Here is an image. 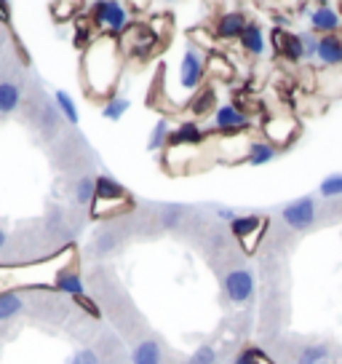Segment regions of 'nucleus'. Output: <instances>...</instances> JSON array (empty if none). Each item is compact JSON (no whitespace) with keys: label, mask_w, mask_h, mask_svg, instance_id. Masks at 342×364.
<instances>
[{"label":"nucleus","mask_w":342,"mask_h":364,"mask_svg":"<svg viewBox=\"0 0 342 364\" xmlns=\"http://www.w3.org/2000/svg\"><path fill=\"white\" fill-rule=\"evenodd\" d=\"M281 217H284V223L289 228L302 230V228H308V225H313V223H316V201H313L310 196H305V198H297V201H292V204L284 206Z\"/></svg>","instance_id":"nucleus-1"},{"label":"nucleus","mask_w":342,"mask_h":364,"mask_svg":"<svg viewBox=\"0 0 342 364\" xmlns=\"http://www.w3.org/2000/svg\"><path fill=\"white\" fill-rule=\"evenodd\" d=\"M225 292L233 303H246L254 292V276L246 268H238V271H230L225 276Z\"/></svg>","instance_id":"nucleus-2"},{"label":"nucleus","mask_w":342,"mask_h":364,"mask_svg":"<svg viewBox=\"0 0 342 364\" xmlns=\"http://www.w3.org/2000/svg\"><path fill=\"white\" fill-rule=\"evenodd\" d=\"M94 19L102 24V27H107V30L118 33V30H123L126 22H128V14H126V9L121 3L104 0V3H96V6H94Z\"/></svg>","instance_id":"nucleus-3"},{"label":"nucleus","mask_w":342,"mask_h":364,"mask_svg":"<svg viewBox=\"0 0 342 364\" xmlns=\"http://www.w3.org/2000/svg\"><path fill=\"white\" fill-rule=\"evenodd\" d=\"M180 78H182L184 89H195V86L201 83V78H204V57H201L195 48H187V51H184Z\"/></svg>","instance_id":"nucleus-4"},{"label":"nucleus","mask_w":342,"mask_h":364,"mask_svg":"<svg viewBox=\"0 0 342 364\" xmlns=\"http://www.w3.org/2000/svg\"><path fill=\"white\" fill-rule=\"evenodd\" d=\"M273 46L275 51H281L284 57L289 59H302L305 57V46H302V38L294 33H286L281 27H275L273 30Z\"/></svg>","instance_id":"nucleus-5"},{"label":"nucleus","mask_w":342,"mask_h":364,"mask_svg":"<svg viewBox=\"0 0 342 364\" xmlns=\"http://www.w3.org/2000/svg\"><path fill=\"white\" fill-rule=\"evenodd\" d=\"M243 30H246V16H243L241 11L222 14V19L217 22V38H225V41L236 38V35L241 38Z\"/></svg>","instance_id":"nucleus-6"},{"label":"nucleus","mask_w":342,"mask_h":364,"mask_svg":"<svg viewBox=\"0 0 342 364\" xmlns=\"http://www.w3.org/2000/svg\"><path fill=\"white\" fill-rule=\"evenodd\" d=\"M316 57L324 62V65H340L342 62V41L337 35H324L319 41V48H316Z\"/></svg>","instance_id":"nucleus-7"},{"label":"nucleus","mask_w":342,"mask_h":364,"mask_svg":"<svg viewBox=\"0 0 342 364\" xmlns=\"http://www.w3.org/2000/svg\"><path fill=\"white\" fill-rule=\"evenodd\" d=\"M22 105V89L11 80H0V115H11Z\"/></svg>","instance_id":"nucleus-8"},{"label":"nucleus","mask_w":342,"mask_h":364,"mask_svg":"<svg viewBox=\"0 0 342 364\" xmlns=\"http://www.w3.org/2000/svg\"><path fill=\"white\" fill-rule=\"evenodd\" d=\"M310 24H313V30H321V33H334L340 27V14L329 6H319L310 14Z\"/></svg>","instance_id":"nucleus-9"},{"label":"nucleus","mask_w":342,"mask_h":364,"mask_svg":"<svg viewBox=\"0 0 342 364\" xmlns=\"http://www.w3.org/2000/svg\"><path fill=\"white\" fill-rule=\"evenodd\" d=\"M214 124H217L219 129H225V132H236V129H243L249 121H246V115L241 113V110H236L233 105H225V107H219L217 115H214Z\"/></svg>","instance_id":"nucleus-10"},{"label":"nucleus","mask_w":342,"mask_h":364,"mask_svg":"<svg viewBox=\"0 0 342 364\" xmlns=\"http://www.w3.org/2000/svg\"><path fill=\"white\" fill-rule=\"evenodd\" d=\"M204 134H201V129L195 121H184L177 132H171L169 134V145L171 148H180V145H195V142H201Z\"/></svg>","instance_id":"nucleus-11"},{"label":"nucleus","mask_w":342,"mask_h":364,"mask_svg":"<svg viewBox=\"0 0 342 364\" xmlns=\"http://www.w3.org/2000/svg\"><path fill=\"white\" fill-rule=\"evenodd\" d=\"M22 311H24V300L19 292H3L0 295V324L16 318Z\"/></svg>","instance_id":"nucleus-12"},{"label":"nucleus","mask_w":342,"mask_h":364,"mask_svg":"<svg viewBox=\"0 0 342 364\" xmlns=\"http://www.w3.org/2000/svg\"><path fill=\"white\" fill-rule=\"evenodd\" d=\"M238 41L249 54H254V57H260L265 51V35L257 24H246V30H243V35H241Z\"/></svg>","instance_id":"nucleus-13"},{"label":"nucleus","mask_w":342,"mask_h":364,"mask_svg":"<svg viewBox=\"0 0 342 364\" xmlns=\"http://www.w3.org/2000/svg\"><path fill=\"white\" fill-rule=\"evenodd\" d=\"M134 364H160V348L155 341H142L131 353Z\"/></svg>","instance_id":"nucleus-14"},{"label":"nucleus","mask_w":342,"mask_h":364,"mask_svg":"<svg viewBox=\"0 0 342 364\" xmlns=\"http://www.w3.org/2000/svg\"><path fill=\"white\" fill-rule=\"evenodd\" d=\"M126 191L121 182H115L113 177H99L96 180V198L99 201H113V198H123Z\"/></svg>","instance_id":"nucleus-15"},{"label":"nucleus","mask_w":342,"mask_h":364,"mask_svg":"<svg viewBox=\"0 0 342 364\" xmlns=\"http://www.w3.org/2000/svg\"><path fill=\"white\" fill-rule=\"evenodd\" d=\"M57 289L59 292H67V295L83 297V282L75 271H62L57 276Z\"/></svg>","instance_id":"nucleus-16"},{"label":"nucleus","mask_w":342,"mask_h":364,"mask_svg":"<svg viewBox=\"0 0 342 364\" xmlns=\"http://www.w3.org/2000/svg\"><path fill=\"white\" fill-rule=\"evenodd\" d=\"M297 364H329V348L324 343H316V346H308L305 351L299 353Z\"/></svg>","instance_id":"nucleus-17"},{"label":"nucleus","mask_w":342,"mask_h":364,"mask_svg":"<svg viewBox=\"0 0 342 364\" xmlns=\"http://www.w3.org/2000/svg\"><path fill=\"white\" fill-rule=\"evenodd\" d=\"M257 228H260V217H236L233 223H230V230H233V236L236 239H246L251 233H257Z\"/></svg>","instance_id":"nucleus-18"},{"label":"nucleus","mask_w":342,"mask_h":364,"mask_svg":"<svg viewBox=\"0 0 342 364\" xmlns=\"http://www.w3.org/2000/svg\"><path fill=\"white\" fill-rule=\"evenodd\" d=\"M275 159V148L273 145H267V142H251L249 148V164L251 166H263L267 161Z\"/></svg>","instance_id":"nucleus-19"},{"label":"nucleus","mask_w":342,"mask_h":364,"mask_svg":"<svg viewBox=\"0 0 342 364\" xmlns=\"http://www.w3.org/2000/svg\"><path fill=\"white\" fill-rule=\"evenodd\" d=\"M94 198H96V180H89V177L78 180V185H75V201L80 206H89Z\"/></svg>","instance_id":"nucleus-20"},{"label":"nucleus","mask_w":342,"mask_h":364,"mask_svg":"<svg viewBox=\"0 0 342 364\" xmlns=\"http://www.w3.org/2000/svg\"><path fill=\"white\" fill-rule=\"evenodd\" d=\"M54 97H57L59 113L67 118V124H78V107H75V102H72V97H70L67 91H57Z\"/></svg>","instance_id":"nucleus-21"},{"label":"nucleus","mask_w":342,"mask_h":364,"mask_svg":"<svg viewBox=\"0 0 342 364\" xmlns=\"http://www.w3.org/2000/svg\"><path fill=\"white\" fill-rule=\"evenodd\" d=\"M214 100H217V94H214V89H204L198 97H195L193 102H190V110H193L195 115H204L209 113L211 107H214Z\"/></svg>","instance_id":"nucleus-22"},{"label":"nucleus","mask_w":342,"mask_h":364,"mask_svg":"<svg viewBox=\"0 0 342 364\" xmlns=\"http://www.w3.org/2000/svg\"><path fill=\"white\" fill-rule=\"evenodd\" d=\"M126 110H128V100H123V97H113V100H107L102 115L107 118V121H121Z\"/></svg>","instance_id":"nucleus-23"},{"label":"nucleus","mask_w":342,"mask_h":364,"mask_svg":"<svg viewBox=\"0 0 342 364\" xmlns=\"http://www.w3.org/2000/svg\"><path fill=\"white\" fill-rule=\"evenodd\" d=\"M319 193L324 196V198H331V196H342V171H337V174H329L326 180H321Z\"/></svg>","instance_id":"nucleus-24"},{"label":"nucleus","mask_w":342,"mask_h":364,"mask_svg":"<svg viewBox=\"0 0 342 364\" xmlns=\"http://www.w3.org/2000/svg\"><path fill=\"white\" fill-rule=\"evenodd\" d=\"M163 145H169V124H166V121H158L155 129H153V134H150L148 150H160Z\"/></svg>","instance_id":"nucleus-25"},{"label":"nucleus","mask_w":342,"mask_h":364,"mask_svg":"<svg viewBox=\"0 0 342 364\" xmlns=\"http://www.w3.org/2000/svg\"><path fill=\"white\" fill-rule=\"evenodd\" d=\"M233 364H273V362H270V356H265L263 348H246Z\"/></svg>","instance_id":"nucleus-26"},{"label":"nucleus","mask_w":342,"mask_h":364,"mask_svg":"<svg viewBox=\"0 0 342 364\" xmlns=\"http://www.w3.org/2000/svg\"><path fill=\"white\" fill-rule=\"evenodd\" d=\"M187 364H217L214 346H201V348H195V353L187 359Z\"/></svg>","instance_id":"nucleus-27"},{"label":"nucleus","mask_w":342,"mask_h":364,"mask_svg":"<svg viewBox=\"0 0 342 364\" xmlns=\"http://www.w3.org/2000/svg\"><path fill=\"white\" fill-rule=\"evenodd\" d=\"M180 220H182V206H166L163 209V217H160V223H163V228H177L180 225Z\"/></svg>","instance_id":"nucleus-28"},{"label":"nucleus","mask_w":342,"mask_h":364,"mask_svg":"<svg viewBox=\"0 0 342 364\" xmlns=\"http://www.w3.org/2000/svg\"><path fill=\"white\" fill-rule=\"evenodd\" d=\"M67 364H99V356H96L94 348H80V351H75L70 356Z\"/></svg>","instance_id":"nucleus-29"},{"label":"nucleus","mask_w":342,"mask_h":364,"mask_svg":"<svg viewBox=\"0 0 342 364\" xmlns=\"http://www.w3.org/2000/svg\"><path fill=\"white\" fill-rule=\"evenodd\" d=\"M115 244H118V239H115L113 233H102L99 239L94 241V250L99 252V255H107V252L115 250Z\"/></svg>","instance_id":"nucleus-30"},{"label":"nucleus","mask_w":342,"mask_h":364,"mask_svg":"<svg viewBox=\"0 0 342 364\" xmlns=\"http://www.w3.org/2000/svg\"><path fill=\"white\" fill-rule=\"evenodd\" d=\"M302 46H305V57H316V48H319V41L313 38L310 33H302Z\"/></svg>","instance_id":"nucleus-31"},{"label":"nucleus","mask_w":342,"mask_h":364,"mask_svg":"<svg viewBox=\"0 0 342 364\" xmlns=\"http://www.w3.org/2000/svg\"><path fill=\"white\" fill-rule=\"evenodd\" d=\"M217 215L222 217V220H230V223H233V220H236V212H233V209H217Z\"/></svg>","instance_id":"nucleus-32"},{"label":"nucleus","mask_w":342,"mask_h":364,"mask_svg":"<svg viewBox=\"0 0 342 364\" xmlns=\"http://www.w3.org/2000/svg\"><path fill=\"white\" fill-rule=\"evenodd\" d=\"M6 247H9V233H6L3 228H0V255L6 252Z\"/></svg>","instance_id":"nucleus-33"},{"label":"nucleus","mask_w":342,"mask_h":364,"mask_svg":"<svg viewBox=\"0 0 342 364\" xmlns=\"http://www.w3.org/2000/svg\"><path fill=\"white\" fill-rule=\"evenodd\" d=\"M340 14H342V6H340Z\"/></svg>","instance_id":"nucleus-34"}]
</instances>
